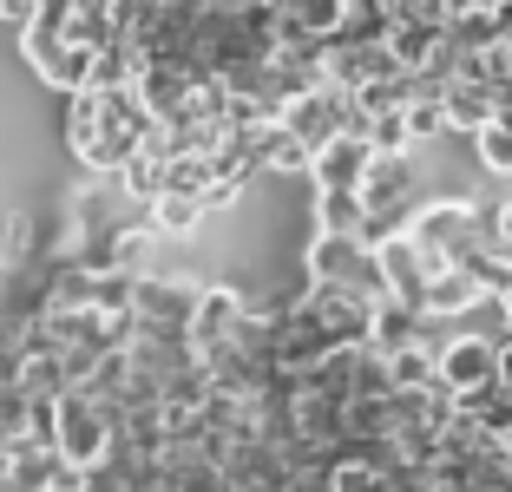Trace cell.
Masks as SVG:
<instances>
[{"label": "cell", "mask_w": 512, "mask_h": 492, "mask_svg": "<svg viewBox=\"0 0 512 492\" xmlns=\"http://www.w3.org/2000/svg\"><path fill=\"white\" fill-rule=\"evenodd\" d=\"M302 269H309V283H316V289H342V296H362V302H388V283H381V263H375V243H368V237H309Z\"/></svg>", "instance_id": "cell-1"}, {"label": "cell", "mask_w": 512, "mask_h": 492, "mask_svg": "<svg viewBox=\"0 0 512 492\" xmlns=\"http://www.w3.org/2000/svg\"><path fill=\"white\" fill-rule=\"evenodd\" d=\"M421 171H414V158H375L362 178V217H368V243L381 237H401L407 224H414V210H421Z\"/></svg>", "instance_id": "cell-2"}, {"label": "cell", "mask_w": 512, "mask_h": 492, "mask_svg": "<svg viewBox=\"0 0 512 492\" xmlns=\"http://www.w3.org/2000/svg\"><path fill=\"white\" fill-rule=\"evenodd\" d=\"M119 420H125L119 407H99L92 394H60V401H53V453H60L66 466H79V473H92V466L106 460Z\"/></svg>", "instance_id": "cell-3"}, {"label": "cell", "mask_w": 512, "mask_h": 492, "mask_svg": "<svg viewBox=\"0 0 512 492\" xmlns=\"http://www.w3.org/2000/svg\"><path fill=\"white\" fill-rule=\"evenodd\" d=\"M289 309L316 328L329 348H368V335H375V302L342 296V289H316V283H309Z\"/></svg>", "instance_id": "cell-4"}, {"label": "cell", "mask_w": 512, "mask_h": 492, "mask_svg": "<svg viewBox=\"0 0 512 492\" xmlns=\"http://www.w3.org/2000/svg\"><path fill=\"white\" fill-rule=\"evenodd\" d=\"M20 46H27L33 73H40L46 86H60L66 99H79V92H92V60H86V53H73V46L60 40V27L46 20V7H40V20H33V27L20 33Z\"/></svg>", "instance_id": "cell-5"}, {"label": "cell", "mask_w": 512, "mask_h": 492, "mask_svg": "<svg viewBox=\"0 0 512 492\" xmlns=\"http://www.w3.org/2000/svg\"><path fill=\"white\" fill-rule=\"evenodd\" d=\"M243 315H250V296H243V289H230V283H211V289H204V302H197V315H191V348H197V361L230 355V348H237Z\"/></svg>", "instance_id": "cell-6"}, {"label": "cell", "mask_w": 512, "mask_h": 492, "mask_svg": "<svg viewBox=\"0 0 512 492\" xmlns=\"http://www.w3.org/2000/svg\"><path fill=\"white\" fill-rule=\"evenodd\" d=\"M204 289L197 276H138V296H132V322H151V328H191L197 302H204Z\"/></svg>", "instance_id": "cell-7"}, {"label": "cell", "mask_w": 512, "mask_h": 492, "mask_svg": "<svg viewBox=\"0 0 512 492\" xmlns=\"http://www.w3.org/2000/svg\"><path fill=\"white\" fill-rule=\"evenodd\" d=\"M0 479H7V492H86L79 466H66L53 447H27V440L0 453Z\"/></svg>", "instance_id": "cell-8"}, {"label": "cell", "mask_w": 512, "mask_h": 492, "mask_svg": "<svg viewBox=\"0 0 512 492\" xmlns=\"http://www.w3.org/2000/svg\"><path fill=\"white\" fill-rule=\"evenodd\" d=\"M440 381H447L460 401L480 388H499V342L493 335H453L440 348Z\"/></svg>", "instance_id": "cell-9"}, {"label": "cell", "mask_w": 512, "mask_h": 492, "mask_svg": "<svg viewBox=\"0 0 512 492\" xmlns=\"http://www.w3.org/2000/svg\"><path fill=\"white\" fill-rule=\"evenodd\" d=\"M375 263H381V283H388V302H401V309L421 315L427 263H421V250L407 243V230H401V237H381V243H375Z\"/></svg>", "instance_id": "cell-10"}, {"label": "cell", "mask_w": 512, "mask_h": 492, "mask_svg": "<svg viewBox=\"0 0 512 492\" xmlns=\"http://www.w3.org/2000/svg\"><path fill=\"white\" fill-rule=\"evenodd\" d=\"M204 86V79L191 73V66H138V105H145L151 112V125H171L184 112V105H191V92Z\"/></svg>", "instance_id": "cell-11"}, {"label": "cell", "mask_w": 512, "mask_h": 492, "mask_svg": "<svg viewBox=\"0 0 512 492\" xmlns=\"http://www.w3.org/2000/svg\"><path fill=\"white\" fill-rule=\"evenodd\" d=\"M368 164H375V151H368L362 138H335V145L309 164V178H316V191L355 197V191H362V178H368Z\"/></svg>", "instance_id": "cell-12"}, {"label": "cell", "mask_w": 512, "mask_h": 492, "mask_svg": "<svg viewBox=\"0 0 512 492\" xmlns=\"http://www.w3.org/2000/svg\"><path fill=\"white\" fill-rule=\"evenodd\" d=\"M421 335H427V315L401 309V302H375V335H368V348H375L381 361L407 355V348H421Z\"/></svg>", "instance_id": "cell-13"}, {"label": "cell", "mask_w": 512, "mask_h": 492, "mask_svg": "<svg viewBox=\"0 0 512 492\" xmlns=\"http://www.w3.org/2000/svg\"><path fill=\"white\" fill-rule=\"evenodd\" d=\"M480 283H473L467 269H447V276H434L427 283V296H421V315L427 322H453V315H467V309H480Z\"/></svg>", "instance_id": "cell-14"}, {"label": "cell", "mask_w": 512, "mask_h": 492, "mask_svg": "<svg viewBox=\"0 0 512 492\" xmlns=\"http://www.w3.org/2000/svg\"><path fill=\"white\" fill-rule=\"evenodd\" d=\"M309 230H316V237H368L362 197H335V191H309Z\"/></svg>", "instance_id": "cell-15"}, {"label": "cell", "mask_w": 512, "mask_h": 492, "mask_svg": "<svg viewBox=\"0 0 512 492\" xmlns=\"http://www.w3.org/2000/svg\"><path fill=\"white\" fill-rule=\"evenodd\" d=\"M14 388L27 394V401H46V407H53L60 394H73V381H66V368H60L53 355H27V361L14 368Z\"/></svg>", "instance_id": "cell-16"}, {"label": "cell", "mask_w": 512, "mask_h": 492, "mask_svg": "<svg viewBox=\"0 0 512 492\" xmlns=\"http://www.w3.org/2000/svg\"><path fill=\"white\" fill-rule=\"evenodd\" d=\"M493 119H499V105L486 99V92H473V86H453V92H447V125H453L460 138H480Z\"/></svg>", "instance_id": "cell-17"}, {"label": "cell", "mask_w": 512, "mask_h": 492, "mask_svg": "<svg viewBox=\"0 0 512 492\" xmlns=\"http://www.w3.org/2000/svg\"><path fill=\"white\" fill-rule=\"evenodd\" d=\"M460 269H467L473 283H480V296H486V302H506V296H512V256L480 250V256H467Z\"/></svg>", "instance_id": "cell-18"}, {"label": "cell", "mask_w": 512, "mask_h": 492, "mask_svg": "<svg viewBox=\"0 0 512 492\" xmlns=\"http://www.w3.org/2000/svg\"><path fill=\"white\" fill-rule=\"evenodd\" d=\"M204 224V204H197V197H158V204H151V230H158V237H184V230H197Z\"/></svg>", "instance_id": "cell-19"}, {"label": "cell", "mask_w": 512, "mask_h": 492, "mask_svg": "<svg viewBox=\"0 0 512 492\" xmlns=\"http://www.w3.org/2000/svg\"><path fill=\"white\" fill-rule=\"evenodd\" d=\"M473 151H480V164L493 171V178H512V125H486L480 138H473Z\"/></svg>", "instance_id": "cell-20"}, {"label": "cell", "mask_w": 512, "mask_h": 492, "mask_svg": "<svg viewBox=\"0 0 512 492\" xmlns=\"http://www.w3.org/2000/svg\"><path fill=\"white\" fill-rule=\"evenodd\" d=\"M0 256H7V269H20L33 256V217L27 210H7L0 217Z\"/></svg>", "instance_id": "cell-21"}, {"label": "cell", "mask_w": 512, "mask_h": 492, "mask_svg": "<svg viewBox=\"0 0 512 492\" xmlns=\"http://www.w3.org/2000/svg\"><path fill=\"white\" fill-rule=\"evenodd\" d=\"M309 164H316V158H309V151H302L283 125H276V132H263V171H309Z\"/></svg>", "instance_id": "cell-22"}, {"label": "cell", "mask_w": 512, "mask_h": 492, "mask_svg": "<svg viewBox=\"0 0 512 492\" xmlns=\"http://www.w3.org/2000/svg\"><path fill=\"white\" fill-rule=\"evenodd\" d=\"M453 125H447V105H407V145H427V138H447Z\"/></svg>", "instance_id": "cell-23"}, {"label": "cell", "mask_w": 512, "mask_h": 492, "mask_svg": "<svg viewBox=\"0 0 512 492\" xmlns=\"http://www.w3.org/2000/svg\"><path fill=\"white\" fill-rule=\"evenodd\" d=\"M335 492H394V479L375 473V466H362V460H342L335 466Z\"/></svg>", "instance_id": "cell-24"}, {"label": "cell", "mask_w": 512, "mask_h": 492, "mask_svg": "<svg viewBox=\"0 0 512 492\" xmlns=\"http://www.w3.org/2000/svg\"><path fill=\"white\" fill-rule=\"evenodd\" d=\"M480 224H486V250H493V256H512V197H506V204H493Z\"/></svg>", "instance_id": "cell-25"}, {"label": "cell", "mask_w": 512, "mask_h": 492, "mask_svg": "<svg viewBox=\"0 0 512 492\" xmlns=\"http://www.w3.org/2000/svg\"><path fill=\"white\" fill-rule=\"evenodd\" d=\"M243 191H250V184H243V178H217L211 191H204V217H211V210H230V204H237Z\"/></svg>", "instance_id": "cell-26"}, {"label": "cell", "mask_w": 512, "mask_h": 492, "mask_svg": "<svg viewBox=\"0 0 512 492\" xmlns=\"http://www.w3.org/2000/svg\"><path fill=\"white\" fill-rule=\"evenodd\" d=\"M283 492H335V473L329 466H309V473H289Z\"/></svg>", "instance_id": "cell-27"}, {"label": "cell", "mask_w": 512, "mask_h": 492, "mask_svg": "<svg viewBox=\"0 0 512 492\" xmlns=\"http://www.w3.org/2000/svg\"><path fill=\"white\" fill-rule=\"evenodd\" d=\"M493 309H499V335H493V342H512V296L493 302Z\"/></svg>", "instance_id": "cell-28"}, {"label": "cell", "mask_w": 512, "mask_h": 492, "mask_svg": "<svg viewBox=\"0 0 512 492\" xmlns=\"http://www.w3.org/2000/svg\"><path fill=\"white\" fill-rule=\"evenodd\" d=\"M499 388L512 394V342H499Z\"/></svg>", "instance_id": "cell-29"}]
</instances>
